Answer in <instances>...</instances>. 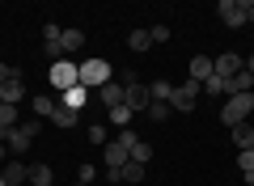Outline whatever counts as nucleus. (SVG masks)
Listing matches in <instances>:
<instances>
[{"mask_svg":"<svg viewBox=\"0 0 254 186\" xmlns=\"http://www.w3.org/2000/svg\"><path fill=\"white\" fill-rule=\"evenodd\" d=\"M246 72H254V55H246Z\"/></svg>","mask_w":254,"mask_h":186,"instance_id":"obj_34","label":"nucleus"},{"mask_svg":"<svg viewBox=\"0 0 254 186\" xmlns=\"http://www.w3.org/2000/svg\"><path fill=\"white\" fill-rule=\"evenodd\" d=\"M199 89H203V93H212V98H225V76H208Z\"/></svg>","mask_w":254,"mask_h":186,"instance_id":"obj_27","label":"nucleus"},{"mask_svg":"<svg viewBox=\"0 0 254 186\" xmlns=\"http://www.w3.org/2000/svg\"><path fill=\"white\" fill-rule=\"evenodd\" d=\"M106 119H110L115 127H127V123H131V110H127V106H115V110H106Z\"/></svg>","mask_w":254,"mask_h":186,"instance_id":"obj_28","label":"nucleus"},{"mask_svg":"<svg viewBox=\"0 0 254 186\" xmlns=\"http://www.w3.org/2000/svg\"><path fill=\"white\" fill-rule=\"evenodd\" d=\"M76 72H81V85L89 89V93H98L102 85L115 80V68H110L106 60H85V63H76Z\"/></svg>","mask_w":254,"mask_h":186,"instance_id":"obj_3","label":"nucleus"},{"mask_svg":"<svg viewBox=\"0 0 254 186\" xmlns=\"http://www.w3.org/2000/svg\"><path fill=\"white\" fill-rule=\"evenodd\" d=\"M195 93H199V85H195V80H187V85H174L170 110H174V115H190V110H195Z\"/></svg>","mask_w":254,"mask_h":186,"instance_id":"obj_6","label":"nucleus"},{"mask_svg":"<svg viewBox=\"0 0 254 186\" xmlns=\"http://www.w3.org/2000/svg\"><path fill=\"white\" fill-rule=\"evenodd\" d=\"M93 178H98V169H93V165H81V169H76V182L93 186Z\"/></svg>","mask_w":254,"mask_h":186,"instance_id":"obj_31","label":"nucleus"},{"mask_svg":"<svg viewBox=\"0 0 254 186\" xmlns=\"http://www.w3.org/2000/svg\"><path fill=\"white\" fill-rule=\"evenodd\" d=\"M148 98H153V102H165V106H170L174 85H170V80H153V85H148Z\"/></svg>","mask_w":254,"mask_h":186,"instance_id":"obj_22","label":"nucleus"},{"mask_svg":"<svg viewBox=\"0 0 254 186\" xmlns=\"http://www.w3.org/2000/svg\"><path fill=\"white\" fill-rule=\"evenodd\" d=\"M38 131H43V119H34V115H30V119H21V123L9 131V144H4V148H9L13 157L21 161V157H26V148L38 140Z\"/></svg>","mask_w":254,"mask_h":186,"instance_id":"obj_1","label":"nucleus"},{"mask_svg":"<svg viewBox=\"0 0 254 186\" xmlns=\"http://www.w3.org/2000/svg\"><path fill=\"white\" fill-rule=\"evenodd\" d=\"M60 34H64V30L55 26V21H47V26H43V47L47 43H60Z\"/></svg>","mask_w":254,"mask_h":186,"instance_id":"obj_30","label":"nucleus"},{"mask_svg":"<svg viewBox=\"0 0 254 186\" xmlns=\"http://www.w3.org/2000/svg\"><path fill=\"white\" fill-rule=\"evenodd\" d=\"M81 47H85V34H81V30H64V34H60V51H64V60H68V55H76V51H81Z\"/></svg>","mask_w":254,"mask_h":186,"instance_id":"obj_14","label":"nucleus"},{"mask_svg":"<svg viewBox=\"0 0 254 186\" xmlns=\"http://www.w3.org/2000/svg\"><path fill=\"white\" fill-rule=\"evenodd\" d=\"M4 157H9V148H4V144H0V161H4Z\"/></svg>","mask_w":254,"mask_h":186,"instance_id":"obj_35","label":"nucleus"},{"mask_svg":"<svg viewBox=\"0 0 254 186\" xmlns=\"http://www.w3.org/2000/svg\"><path fill=\"white\" fill-rule=\"evenodd\" d=\"M21 93H26L21 76H17V80H4V85H0V106H17V102H21Z\"/></svg>","mask_w":254,"mask_h":186,"instance_id":"obj_15","label":"nucleus"},{"mask_svg":"<svg viewBox=\"0 0 254 186\" xmlns=\"http://www.w3.org/2000/svg\"><path fill=\"white\" fill-rule=\"evenodd\" d=\"M148 165H140V161H127L123 169H119V182H144Z\"/></svg>","mask_w":254,"mask_h":186,"instance_id":"obj_20","label":"nucleus"},{"mask_svg":"<svg viewBox=\"0 0 254 186\" xmlns=\"http://www.w3.org/2000/svg\"><path fill=\"white\" fill-rule=\"evenodd\" d=\"M76 186H85V182H76Z\"/></svg>","mask_w":254,"mask_h":186,"instance_id":"obj_36","label":"nucleus"},{"mask_svg":"<svg viewBox=\"0 0 254 186\" xmlns=\"http://www.w3.org/2000/svg\"><path fill=\"white\" fill-rule=\"evenodd\" d=\"M131 161H140V165H148V161H153V144L136 140V144H131Z\"/></svg>","mask_w":254,"mask_h":186,"instance_id":"obj_24","label":"nucleus"},{"mask_svg":"<svg viewBox=\"0 0 254 186\" xmlns=\"http://www.w3.org/2000/svg\"><path fill=\"white\" fill-rule=\"evenodd\" d=\"M148 38H153V43H170V26H165V21L148 26Z\"/></svg>","mask_w":254,"mask_h":186,"instance_id":"obj_29","label":"nucleus"},{"mask_svg":"<svg viewBox=\"0 0 254 186\" xmlns=\"http://www.w3.org/2000/svg\"><path fill=\"white\" fill-rule=\"evenodd\" d=\"M216 13H220V21H225L229 30H237V26H254V0H220Z\"/></svg>","mask_w":254,"mask_h":186,"instance_id":"obj_2","label":"nucleus"},{"mask_svg":"<svg viewBox=\"0 0 254 186\" xmlns=\"http://www.w3.org/2000/svg\"><path fill=\"white\" fill-rule=\"evenodd\" d=\"M55 106H60V102H55L51 93H38V98L30 102V110H34V119H51V115H55Z\"/></svg>","mask_w":254,"mask_h":186,"instance_id":"obj_18","label":"nucleus"},{"mask_svg":"<svg viewBox=\"0 0 254 186\" xmlns=\"http://www.w3.org/2000/svg\"><path fill=\"white\" fill-rule=\"evenodd\" d=\"M17 123H21V119H17V106H0V127H4V131H13Z\"/></svg>","mask_w":254,"mask_h":186,"instance_id":"obj_26","label":"nucleus"},{"mask_svg":"<svg viewBox=\"0 0 254 186\" xmlns=\"http://www.w3.org/2000/svg\"><path fill=\"white\" fill-rule=\"evenodd\" d=\"M127 47H131V51H148V47H153L148 30H131V34H127Z\"/></svg>","mask_w":254,"mask_h":186,"instance_id":"obj_23","label":"nucleus"},{"mask_svg":"<svg viewBox=\"0 0 254 186\" xmlns=\"http://www.w3.org/2000/svg\"><path fill=\"white\" fill-rule=\"evenodd\" d=\"M123 98H127V85H123V80H110V85H102L98 89V102H102V106H106V110H115V106H123Z\"/></svg>","mask_w":254,"mask_h":186,"instance_id":"obj_8","label":"nucleus"},{"mask_svg":"<svg viewBox=\"0 0 254 186\" xmlns=\"http://www.w3.org/2000/svg\"><path fill=\"white\" fill-rule=\"evenodd\" d=\"M60 106H68V110H76V115H81V110L89 106V89L76 85V89H68V93H60Z\"/></svg>","mask_w":254,"mask_h":186,"instance_id":"obj_12","label":"nucleus"},{"mask_svg":"<svg viewBox=\"0 0 254 186\" xmlns=\"http://www.w3.org/2000/svg\"><path fill=\"white\" fill-rule=\"evenodd\" d=\"M0 178H4V186H26V182H30V169H26V161L13 157L9 165L0 169Z\"/></svg>","mask_w":254,"mask_h":186,"instance_id":"obj_11","label":"nucleus"},{"mask_svg":"<svg viewBox=\"0 0 254 186\" xmlns=\"http://www.w3.org/2000/svg\"><path fill=\"white\" fill-rule=\"evenodd\" d=\"M17 76H21V72L13 68V63H0V85H4V80H17Z\"/></svg>","mask_w":254,"mask_h":186,"instance_id":"obj_33","label":"nucleus"},{"mask_svg":"<svg viewBox=\"0 0 254 186\" xmlns=\"http://www.w3.org/2000/svg\"><path fill=\"white\" fill-rule=\"evenodd\" d=\"M102 140H106V123H93L89 127V144H102Z\"/></svg>","mask_w":254,"mask_h":186,"instance_id":"obj_32","label":"nucleus"},{"mask_svg":"<svg viewBox=\"0 0 254 186\" xmlns=\"http://www.w3.org/2000/svg\"><path fill=\"white\" fill-rule=\"evenodd\" d=\"M212 68H216V76H237V72H242L246 68V60H242V55H233V51H225V55H216V60H212Z\"/></svg>","mask_w":254,"mask_h":186,"instance_id":"obj_9","label":"nucleus"},{"mask_svg":"<svg viewBox=\"0 0 254 186\" xmlns=\"http://www.w3.org/2000/svg\"><path fill=\"white\" fill-rule=\"evenodd\" d=\"M148 102H153V98H148V85H144V80H131V85H127L123 106L131 110V115H136V110H148Z\"/></svg>","mask_w":254,"mask_h":186,"instance_id":"obj_7","label":"nucleus"},{"mask_svg":"<svg viewBox=\"0 0 254 186\" xmlns=\"http://www.w3.org/2000/svg\"><path fill=\"white\" fill-rule=\"evenodd\" d=\"M229 140L237 144V152H242V148H254V127H250V123H237V127H229Z\"/></svg>","mask_w":254,"mask_h":186,"instance_id":"obj_16","label":"nucleus"},{"mask_svg":"<svg viewBox=\"0 0 254 186\" xmlns=\"http://www.w3.org/2000/svg\"><path fill=\"white\" fill-rule=\"evenodd\" d=\"M237 169H242L246 186H254V148H242V152H237Z\"/></svg>","mask_w":254,"mask_h":186,"instance_id":"obj_19","label":"nucleus"},{"mask_svg":"<svg viewBox=\"0 0 254 186\" xmlns=\"http://www.w3.org/2000/svg\"><path fill=\"white\" fill-rule=\"evenodd\" d=\"M208 76H216V68H212V55H195V60H190V80H195V85H203Z\"/></svg>","mask_w":254,"mask_h":186,"instance_id":"obj_13","label":"nucleus"},{"mask_svg":"<svg viewBox=\"0 0 254 186\" xmlns=\"http://www.w3.org/2000/svg\"><path fill=\"white\" fill-rule=\"evenodd\" d=\"M51 123L60 127V131H72V127L81 123V115H76V110H68V106H55V115H51Z\"/></svg>","mask_w":254,"mask_h":186,"instance_id":"obj_17","label":"nucleus"},{"mask_svg":"<svg viewBox=\"0 0 254 186\" xmlns=\"http://www.w3.org/2000/svg\"><path fill=\"white\" fill-rule=\"evenodd\" d=\"M144 115H148V119H153V123H165V119H170V115H174V110H170V106H165V102H148V110H144Z\"/></svg>","mask_w":254,"mask_h":186,"instance_id":"obj_25","label":"nucleus"},{"mask_svg":"<svg viewBox=\"0 0 254 186\" xmlns=\"http://www.w3.org/2000/svg\"><path fill=\"white\" fill-rule=\"evenodd\" d=\"M225 93H229V98H242V93H254V72H237V76H229L225 80Z\"/></svg>","mask_w":254,"mask_h":186,"instance_id":"obj_10","label":"nucleus"},{"mask_svg":"<svg viewBox=\"0 0 254 186\" xmlns=\"http://www.w3.org/2000/svg\"><path fill=\"white\" fill-rule=\"evenodd\" d=\"M30 186H55L51 165H30Z\"/></svg>","mask_w":254,"mask_h":186,"instance_id":"obj_21","label":"nucleus"},{"mask_svg":"<svg viewBox=\"0 0 254 186\" xmlns=\"http://www.w3.org/2000/svg\"><path fill=\"white\" fill-rule=\"evenodd\" d=\"M140 135L131 131V127H123V135H119L115 144H106V169H123L127 161H131V144H136Z\"/></svg>","mask_w":254,"mask_h":186,"instance_id":"obj_4","label":"nucleus"},{"mask_svg":"<svg viewBox=\"0 0 254 186\" xmlns=\"http://www.w3.org/2000/svg\"><path fill=\"white\" fill-rule=\"evenodd\" d=\"M47 80H51V89H55V93H68V89H76V85H81V72H76V63H72V60H60V63H51Z\"/></svg>","mask_w":254,"mask_h":186,"instance_id":"obj_5","label":"nucleus"}]
</instances>
